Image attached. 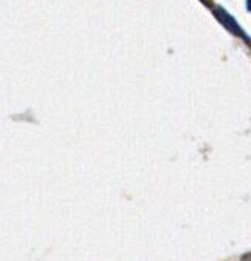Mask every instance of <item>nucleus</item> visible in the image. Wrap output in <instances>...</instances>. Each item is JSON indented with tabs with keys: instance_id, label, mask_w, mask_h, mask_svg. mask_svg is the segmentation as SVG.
I'll list each match as a JSON object with an SVG mask.
<instances>
[{
	"instance_id": "f257e3e1",
	"label": "nucleus",
	"mask_w": 251,
	"mask_h": 261,
	"mask_svg": "<svg viewBox=\"0 0 251 261\" xmlns=\"http://www.w3.org/2000/svg\"><path fill=\"white\" fill-rule=\"evenodd\" d=\"M216 16H217V17H219V20H220V22H222L225 27H228V28H230V30H231L234 34H239V36H240V37H243L245 40H249V39H248V37L243 34V31L239 28V25L234 22V19H233V17H230V16H228L225 11H222V10H217V11H216Z\"/></svg>"
},
{
	"instance_id": "f03ea898",
	"label": "nucleus",
	"mask_w": 251,
	"mask_h": 261,
	"mask_svg": "<svg viewBox=\"0 0 251 261\" xmlns=\"http://www.w3.org/2000/svg\"><path fill=\"white\" fill-rule=\"evenodd\" d=\"M246 5H248V10L251 11V0H246Z\"/></svg>"
}]
</instances>
